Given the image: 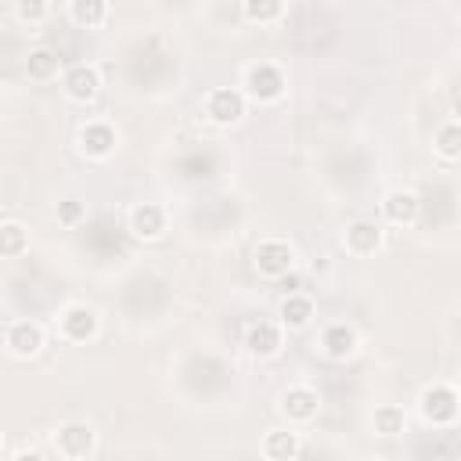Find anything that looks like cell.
<instances>
[{
  "instance_id": "cell-15",
  "label": "cell",
  "mask_w": 461,
  "mask_h": 461,
  "mask_svg": "<svg viewBox=\"0 0 461 461\" xmlns=\"http://www.w3.org/2000/svg\"><path fill=\"white\" fill-rule=\"evenodd\" d=\"M418 212H421L418 191H411V187H393V191H385V198H382V216H385L393 227H411V223L418 220Z\"/></svg>"
},
{
  "instance_id": "cell-7",
  "label": "cell",
  "mask_w": 461,
  "mask_h": 461,
  "mask_svg": "<svg viewBox=\"0 0 461 461\" xmlns=\"http://www.w3.org/2000/svg\"><path fill=\"white\" fill-rule=\"evenodd\" d=\"M115 144H119V133L108 119H86L79 130H76V148L83 158L90 162H104L115 155Z\"/></svg>"
},
{
  "instance_id": "cell-6",
  "label": "cell",
  "mask_w": 461,
  "mask_h": 461,
  "mask_svg": "<svg viewBox=\"0 0 461 461\" xmlns=\"http://www.w3.org/2000/svg\"><path fill=\"white\" fill-rule=\"evenodd\" d=\"M101 68L90 61H72L61 68V94L76 104H90L101 97Z\"/></svg>"
},
{
  "instance_id": "cell-13",
  "label": "cell",
  "mask_w": 461,
  "mask_h": 461,
  "mask_svg": "<svg viewBox=\"0 0 461 461\" xmlns=\"http://www.w3.org/2000/svg\"><path fill=\"white\" fill-rule=\"evenodd\" d=\"M166 209L158 202H137L130 212H126V227L137 241H158L166 234Z\"/></svg>"
},
{
  "instance_id": "cell-10",
  "label": "cell",
  "mask_w": 461,
  "mask_h": 461,
  "mask_svg": "<svg viewBox=\"0 0 461 461\" xmlns=\"http://www.w3.org/2000/svg\"><path fill=\"white\" fill-rule=\"evenodd\" d=\"M43 346H47V331L36 321H11L4 328V349L14 360H32L43 353Z\"/></svg>"
},
{
  "instance_id": "cell-23",
  "label": "cell",
  "mask_w": 461,
  "mask_h": 461,
  "mask_svg": "<svg viewBox=\"0 0 461 461\" xmlns=\"http://www.w3.org/2000/svg\"><path fill=\"white\" fill-rule=\"evenodd\" d=\"M285 0H245L241 4V18L252 25H274L285 18Z\"/></svg>"
},
{
  "instance_id": "cell-21",
  "label": "cell",
  "mask_w": 461,
  "mask_h": 461,
  "mask_svg": "<svg viewBox=\"0 0 461 461\" xmlns=\"http://www.w3.org/2000/svg\"><path fill=\"white\" fill-rule=\"evenodd\" d=\"M112 7L104 0H72L68 4V18L79 25V29H101L108 22Z\"/></svg>"
},
{
  "instance_id": "cell-16",
  "label": "cell",
  "mask_w": 461,
  "mask_h": 461,
  "mask_svg": "<svg viewBox=\"0 0 461 461\" xmlns=\"http://www.w3.org/2000/svg\"><path fill=\"white\" fill-rule=\"evenodd\" d=\"M313 313H317V306H313V299L306 292H288L277 303V324L285 331H306L313 324Z\"/></svg>"
},
{
  "instance_id": "cell-24",
  "label": "cell",
  "mask_w": 461,
  "mask_h": 461,
  "mask_svg": "<svg viewBox=\"0 0 461 461\" xmlns=\"http://www.w3.org/2000/svg\"><path fill=\"white\" fill-rule=\"evenodd\" d=\"M50 4L47 0H18L14 7H11V14L22 22V25H40V22H47L50 18Z\"/></svg>"
},
{
  "instance_id": "cell-18",
  "label": "cell",
  "mask_w": 461,
  "mask_h": 461,
  "mask_svg": "<svg viewBox=\"0 0 461 461\" xmlns=\"http://www.w3.org/2000/svg\"><path fill=\"white\" fill-rule=\"evenodd\" d=\"M371 432L382 439H396L407 432V411L400 403H375L371 411Z\"/></svg>"
},
{
  "instance_id": "cell-1",
  "label": "cell",
  "mask_w": 461,
  "mask_h": 461,
  "mask_svg": "<svg viewBox=\"0 0 461 461\" xmlns=\"http://www.w3.org/2000/svg\"><path fill=\"white\" fill-rule=\"evenodd\" d=\"M241 97L252 104H277L288 94V76L274 61H249L241 68Z\"/></svg>"
},
{
  "instance_id": "cell-28",
  "label": "cell",
  "mask_w": 461,
  "mask_h": 461,
  "mask_svg": "<svg viewBox=\"0 0 461 461\" xmlns=\"http://www.w3.org/2000/svg\"><path fill=\"white\" fill-rule=\"evenodd\" d=\"M0 447H4V436H0Z\"/></svg>"
},
{
  "instance_id": "cell-14",
  "label": "cell",
  "mask_w": 461,
  "mask_h": 461,
  "mask_svg": "<svg viewBox=\"0 0 461 461\" xmlns=\"http://www.w3.org/2000/svg\"><path fill=\"white\" fill-rule=\"evenodd\" d=\"M281 346H285V328L277 321H252L245 328V349H249V357L270 360V357L281 353Z\"/></svg>"
},
{
  "instance_id": "cell-17",
  "label": "cell",
  "mask_w": 461,
  "mask_h": 461,
  "mask_svg": "<svg viewBox=\"0 0 461 461\" xmlns=\"http://www.w3.org/2000/svg\"><path fill=\"white\" fill-rule=\"evenodd\" d=\"M259 450H263L267 461H295L299 450H303V439H299V432L292 425L288 429H270V432H263Z\"/></svg>"
},
{
  "instance_id": "cell-12",
  "label": "cell",
  "mask_w": 461,
  "mask_h": 461,
  "mask_svg": "<svg viewBox=\"0 0 461 461\" xmlns=\"http://www.w3.org/2000/svg\"><path fill=\"white\" fill-rule=\"evenodd\" d=\"M382 245H385V230L375 220H353L342 230V249L357 259H367V256L382 252Z\"/></svg>"
},
{
  "instance_id": "cell-2",
  "label": "cell",
  "mask_w": 461,
  "mask_h": 461,
  "mask_svg": "<svg viewBox=\"0 0 461 461\" xmlns=\"http://www.w3.org/2000/svg\"><path fill=\"white\" fill-rule=\"evenodd\" d=\"M299 267V252L288 238H259L252 249V270L263 281H285Z\"/></svg>"
},
{
  "instance_id": "cell-4",
  "label": "cell",
  "mask_w": 461,
  "mask_h": 461,
  "mask_svg": "<svg viewBox=\"0 0 461 461\" xmlns=\"http://www.w3.org/2000/svg\"><path fill=\"white\" fill-rule=\"evenodd\" d=\"M457 389L450 382H432L418 393V414L432 429H450L457 421Z\"/></svg>"
},
{
  "instance_id": "cell-8",
  "label": "cell",
  "mask_w": 461,
  "mask_h": 461,
  "mask_svg": "<svg viewBox=\"0 0 461 461\" xmlns=\"http://www.w3.org/2000/svg\"><path fill=\"white\" fill-rule=\"evenodd\" d=\"M54 321H58V335L65 342H94L101 331V317L90 303H68Z\"/></svg>"
},
{
  "instance_id": "cell-27",
  "label": "cell",
  "mask_w": 461,
  "mask_h": 461,
  "mask_svg": "<svg viewBox=\"0 0 461 461\" xmlns=\"http://www.w3.org/2000/svg\"><path fill=\"white\" fill-rule=\"evenodd\" d=\"M364 461H393V457H385V454H375V457H364Z\"/></svg>"
},
{
  "instance_id": "cell-22",
  "label": "cell",
  "mask_w": 461,
  "mask_h": 461,
  "mask_svg": "<svg viewBox=\"0 0 461 461\" xmlns=\"http://www.w3.org/2000/svg\"><path fill=\"white\" fill-rule=\"evenodd\" d=\"M432 151H436L443 162H457V158H461V126H457V119H447V122L436 126V133H432Z\"/></svg>"
},
{
  "instance_id": "cell-3",
  "label": "cell",
  "mask_w": 461,
  "mask_h": 461,
  "mask_svg": "<svg viewBox=\"0 0 461 461\" xmlns=\"http://www.w3.org/2000/svg\"><path fill=\"white\" fill-rule=\"evenodd\" d=\"M50 447L61 461H86L97 450V429L83 418H68L50 432Z\"/></svg>"
},
{
  "instance_id": "cell-20",
  "label": "cell",
  "mask_w": 461,
  "mask_h": 461,
  "mask_svg": "<svg viewBox=\"0 0 461 461\" xmlns=\"http://www.w3.org/2000/svg\"><path fill=\"white\" fill-rule=\"evenodd\" d=\"M29 252V227L22 220H0V259H22Z\"/></svg>"
},
{
  "instance_id": "cell-5",
  "label": "cell",
  "mask_w": 461,
  "mask_h": 461,
  "mask_svg": "<svg viewBox=\"0 0 461 461\" xmlns=\"http://www.w3.org/2000/svg\"><path fill=\"white\" fill-rule=\"evenodd\" d=\"M245 112H249V101L241 97L238 86H216V90H209L205 101H202V115H205L212 126H220V130L238 126V122L245 119Z\"/></svg>"
},
{
  "instance_id": "cell-11",
  "label": "cell",
  "mask_w": 461,
  "mask_h": 461,
  "mask_svg": "<svg viewBox=\"0 0 461 461\" xmlns=\"http://www.w3.org/2000/svg\"><path fill=\"white\" fill-rule=\"evenodd\" d=\"M317 349H321L328 360L342 364V360H349V357L360 349V335H357L353 324L335 321V324H324V328H321V335H317Z\"/></svg>"
},
{
  "instance_id": "cell-26",
  "label": "cell",
  "mask_w": 461,
  "mask_h": 461,
  "mask_svg": "<svg viewBox=\"0 0 461 461\" xmlns=\"http://www.w3.org/2000/svg\"><path fill=\"white\" fill-rule=\"evenodd\" d=\"M11 461H43V454H36V450H22V454H14Z\"/></svg>"
},
{
  "instance_id": "cell-19",
  "label": "cell",
  "mask_w": 461,
  "mask_h": 461,
  "mask_svg": "<svg viewBox=\"0 0 461 461\" xmlns=\"http://www.w3.org/2000/svg\"><path fill=\"white\" fill-rule=\"evenodd\" d=\"M61 68H65V61H61V54H58L54 47H32V50L25 54V72H29V79H36V83L58 79Z\"/></svg>"
},
{
  "instance_id": "cell-9",
  "label": "cell",
  "mask_w": 461,
  "mask_h": 461,
  "mask_svg": "<svg viewBox=\"0 0 461 461\" xmlns=\"http://www.w3.org/2000/svg\"><path fill=\"white\" fill-rule=\"evenodd\" d=\"M277 411H281V418L288 425H306V421H313L321 414V393L313 385H306V382H295L277 396Z\"/></svg>"
},
{
  "instance_id": "cell-25",
  "label": "cell",
  "mask_w": 461,
  "mask_h": 461,
  "mask_svg": "<svg viewBox=\"0 0 461 461\" xmlns=\"http://www.w3.org/2000/svg\"><path fill=\"white\" fill-rule=\"evenodd\" d=\"M54 220L61 223V227H79L83 220H86V202H79V198H61L58 202V209H54Z\"/></svg>"
}]
</instances>
